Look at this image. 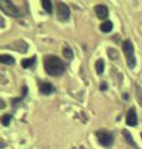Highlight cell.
<instances>
[{"label": "cell", "instance_id": "cell-6", "mask_svg": "<svg viewBox=\"0 0 142 149\" xmlns=\"http://www.w3.org/2000/svg\"><path fill=\"white\" fill-rule=\"evenodd\" d=\"M126 123L130 125V127H135L137 124V116H136V111L134 108H131L127 113V117H126Z\"/></svg>", "mask_w": 142, "mask_h": 149}, {"label": "cell", "instance_id": "cell-1", "mask_svg": "<svg viewBox=\"0 0 142 149\" xmlns=\"http://www.w3.org/2000/svg\"><path fill=\"white\" fill-rule=\"evenodd\" d=\"M45 71L51 76H60L65 71V63L56 56H46L44 60Z\"/></svg>", "mask_w": 142, "mask_h": 149}, {"label": "cell", "instance_id": "cell-3", "mask_svg": "<svg viewBox=\"0 0 142 149\" xmlns=\"http://www.w3.org/2000/svg\"><path fill=\"white\" fill-rule=\"evenodd\" d=\"M0 8L1 10L6 14V15H10L14 17H19L20 16V10L14 5L11 1H6V0H1L0 1Z\"/></svg>", "mask_w": 142, "mask_h": 149}, {"label": "cell", "instance_id": "cell-14", "mask_svg": "<svg viewBox=\"0 0 142 149\" xmlns=\"http://www.w3.org/2000/svg\"><path fill=\"white\" fill-rule=\"evenodd\" d=\"M13 119V116L10 114V113H6V114H4L3 117H1V123H3V125H9L10 124V120Z\"/></svg>", "mask_w": 142, "mask_h": 149}, {"label": "cell", "instance_id": "cell-19", "mask_svg": "<svg viewBox=\"0 0 142 149\" xmlns=\"http://www.w3.org/2000/svg\"><path fill=\"white\" fill-rule=\"evenodd\" d=\"M101 91H105V90H107V83H105V82H102L101 83Z\"/></svg>", "mask_w": 142, "mask_h": 149}, {"label": "cell", "instance_id": "cell-18", "mask_svg": "<svg viewBox=\"0 0 142 149\" xmlns=\"http://www.w3.org/2000/svg\"><path fill=\"white\" fill-rule=\"evenodd\" d=\"M124 134H125V137H126V139H127V141H129V142H131V144H132V146L135 147V142L132 141L131 136H129V133H127V130H124Z\"/></svg>", "mask_w": 142, "mask_h": 149}, {"label": "cell", "instance_id": "cell-5", "mask_svg": "<svg viewBox=\"0 0 142 149\" xmlns=\"http://www.w3.org/2000/svg\"><path fill=\"white\" fill-rule=\"evenodd\" d=\"M58 17L61 21H67L70 19V9L64 3L58 4Z\"/></svg>", "mask_w": 142, "mask_h": 149}, {"label": "cell", "instance_id": "cell-21", "mask_svg": "<svg viewBox=\"0 0 142 149\" xmlns=\"http://www.w3.org/2000/svg\"><path fill=\"white\" fill-rule=\"evenodd\" d=\"M141 137H142V133H141Z\"/></svg>", "mask_w": 142, "mask_h": 149}, {"label": "cell", "instance_id": "cell-4", "mask_svg": "<svg viewBox=\"0 0 142 149\" xmlns=\"http://www.w3.org/2000/svg\"><path fill=\"white\" fill-rule=\"evenodd\" d=\"M96 137L98 139V142H100V144L102 147H111L112 143H113V137L111 133L106 132V130H98V132H96Z\"/></svg>", "mask_w": 142, "mask_h": 149}, {"label": "cell", "instance_id": "cell-13", "mask_svg": "<svg viewBox=\"0 0 142 149\" xmlns=\"http://www.w3.org/2000/svg\"><path fill=\"white\" fill-rule=\"evenodd\" d=\"M95 66H96V72L98 74H102L103 73V68H105V62H103V60H97Z\"/></svg>", "mask_w": 142, "mask_h": 149}, {"label": "cell", "instance_id": "cell-7", "mask_svg": "<svg viewBox=\"0 0 142 149\" xmlns=\"http://www.w3.org/2000/svg\"><path fill=\"white\" fill-rule=\"evenodd\" d=\"M95 13H96V15L100 19H105L108 15V9H107L106 5H102V4H100V5L95 6Z\"/></svg>", "mask_w": 142, "mask_h": 149}, {"label": "cell", "instance_id": "cell-16", "mask_svg": "<svg viewBox=\"0 0 142 149\" xmlns=\"http://www.w3.org/2000/svg\"><path fill=\"white\" fill-rule=\"evenodd\" d=\"M63 54H64V56L66 58H71V57H72V51H71L69 47H65L64 51H63Z\"/></svg>", "mask_w": 142, "mask_h": 149}, {"label": "cell", "instance_id": "cell-20", "mask_svg": "<svg viewBox=\"0 0 142 149\" xmlns=\"http://www.w3.org/2000/svg\"><path fill=\"white\" fill-rule=\"evenodd\" d=\"M26 92H27V88L26 87H22V96H25Z\"/></svg>", "mask_w": 142, "mask_h": 149}, {"label": "cell", "instance_id": "cell-17", "mask_svg": "<svg viewBox=\"0 0 142 149\" xmlns=\"http://www.w3.org/2000/svg\"><path fill=\"white\" fill-rule=\"evenodd\" d=\"M117 52H116V51L115 50H112V49H110V50H108V56H111V58H113V60H116L117 58Z\"/></svg>", "mask_w": 142, "mask_h": 149}, {"label": "cell", "instance_id": "cell-15", "mask_svg": "<svg viewBox=\"0 0 142 149\" xmlns=\"http://www.w3.org/2000/svg\"><path fill=\"white\" fill-rule=\"evenodd\" d=\"M136 91H137V100H138L140 104L142 106V88L140 86H137L136 87Z\"/></svg>", "mask_w": 142, "mask_h": 149}, {"label": "cell", "instance_id": "cell-11", "mask_svg": "<svg viewBox=\"0 0 142 149\" xmlns=\"http://www.w3.org/2000/svg\"><path fill=\"white\" fill-rule=\"evenodd\" d=\"M35 61H36V57H31V58H24L22 61H21V66H22L24 68H27V67L32 66V65L35 63Z\"/></svg>", "mask_w": 142, "mask_h": 149}, {"label": "cell", "instance_id": "cell-10", "mask_svg": "<svg viewBox=\"0 0 142 149\" xmlns=\"http://www.w3.org/2000/svg\"><path fill=\"white\" fill-rule=\"evenodd\" d=\"M112 27H113V25H112L111 21H105L100 25V29L102 32H110L112 30Z\"/></svg>", "mask_w": 142, "mask_h": 149}, {"label": "cell", "instance_id": "cell-8", "mask_svg": "<svg viewBox=\"0 0 142 149\" xmlns=\"http://www.w3.org/2000/svg\"><path fill=\"white\" fill-rule=\"evenodd\" d=\"M39 90H40V92L42 93V95L47 96V95H50V93L54 92V87L49 82H41L39 85Z\"/></svg>", "mask_w": 142, "mask_h": 149}, {"label": "cell", "instance_id": "cell-9", "mask_svg": "<svg viewBox=\"0 0 142 149\" xmlns=\"http://www.w3.org/2000/svg\"><path fill=\"white\" fill-rule=\"evenodd\" d=\"M0 62L5 63V65H14L15 60H14V57H11L10 55H1L0 56Z\"/></svg>", "mask_w": 142, "mask_h": 149}, {"label": "cell", "instance_id": "cell-2", "mask_svg": "<svg viewBox=\"0 0 142 149\" xmlns=\"http://www.w3.org/2000/svg\"><path fill=\"white\" fill-rule=\"evenodd\" d=\"M122 49H124V52L126 56V61H127V66L130 68H134L136 65V57H135V49L134 45L130 40H125L124 45H122Z\"/></svg>", "mask_w": 142, "mask_h": 149}, {"label": "cell", "instance_id": "cell-12", "mask_svg": "<svg viewBox=\"0 0 142 149\" xmlns=\"http://www.w3.org/2000/svg\"><path fill=\"white\" fill-rule=\"evenodd\" d=\"M41 5H42V8L45 9L46 13L51 14V11H53V3L49 1V0H42V1H41Z\"/></svg>", "mask_w": 142, "mask_h": 149}]
</instances>
